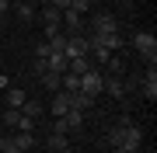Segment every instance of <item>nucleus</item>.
I'll return each instance as SVG.
<instances>
[{"instance_id": "obj_1", "label": "nucleus", "mask_w": 157, "mask_h": 153, "mask_svg": "<svg viewBox=\"0 0 157 153\" xmlns=\"http://www.w3.org/2000/svg\"><path fill=\"white\" fill-rule=\"evenodd\" d=\"M108 143H112L115 150H136L140 153L143 150V136H140V129H136V125H119L115 132H108Z\"/></svg>"}, {"instance_id": "obj_2", "label": "nucleus", "mask_w": 157, "mask_h": 153, "mask_svg": "<svg viewBox=\"0 0 157 153\" xmlns=\"http://www.w3.org/2000/svg\"><path fill=\"white\" fill-rule=\"evenodd\" d=\"M133 46L140 49V56L150 63V66L157 63V38H154V31H136L133 35Z\"/></svg>"}, {"instance_id": "obj_3", "label": "nucleus", "mask_w": 157, "mask_h": 153, "mask_svg": "<svg viewBox=\"0 0 157 153\" xmlns=\"http://www.w3.org/2000/svg\"><path fill=\"white\" fill-rule=\"evenodd\" d=\"M63 56H67V59L91 56V38H84V35H70V38H67V46H63Z\"/></svg>"}, {"instance_id": "obj_4", "label": "nucleus", "mask_w": 157, "mask_h": 153, "mask_svg": "<svg viewBox=\"0 0 157 153\" xmlns=\"http://www.w3.org/2000/svg\"><path fill=\"white\" fill-rule=\"evenodd\" d=\"M101 84H105V73H98V70H87V73H80V94L98 97V94H101Z\"/></svg>"}, {"instance_id": "obj_5", "label": "nucleus", "mask_w": 157, "mask_h": 153, "mask_svg": "<svg viewBox=\"0 0 157 153\" xmlns=\"http://www.w3.org/2000/svg\"><path fill=\"white\" fill-rule=\"evenodd\" d=\"M94 35H119V21L112 14H94Z\"/></svg>"}, {"instance_id": "obj_6", "label": "nucleus", "mask_w": 157, "mask_h": 153, "mask_svg": "<svg viewBox=\"0 0 157 153\" xmlns=\"http://www.w3.org/2000/svg\"><path fill=\"white\" fill-rule=\"evenodd\" d=\"M59 24H67V35H80V28H84V14H77V11H63V17H59Z\"/></svg>"}, {"instance_id": "obj_7", "label": "nucleus", "mask_w": 157, "mask_h": 153, "mask_svg": "<svg viewBox=\"0 0 157 153\" xmlns=\"http://www.w3.org/2000/svg\"><path fill=\"white\" fill-rule=\"evenodd\" d=\"M140 91H143V97H147V101H157V70H154V66L143 73V84H140Z\"/></svg>"}, {"instance_id": "obj_8", "label": "nucleus", "mask_w": 157, "mask_h": 153, "mask_svg": "<svg viewBox=\"0 0 157 153\" xmlns=\"http://www.w3.org/2000/svg\"><path fill=\"white\" fill-rule=\"evenodd\" d=\"M122 46V35H94L91 38V49H105V52H112Z\"/></svg>"}, {"instance_id": "obj_9", "label": "nucleus", "mask_w": 157, "mask_h": 153, "mask_svg": "<svg viewBox=\"0 0 157 153\" xmlns=\"http://www.w3.org/2000/svg\"><path fill=\"white\" fill-rule=\"evenodd\" d=\"M59 17H63V11H56V7H42V24H45V35L59 31Z\"/></svg>"}, {"instance_id": "obj_10", "label": "nucleus", "mask_w": 157, "mask_h": 153, "mask_svg": "<svg viewBox=\"0 0 157 153\" xmlns=\"http://www.w3.org/2000/svg\"><path fill=\"white\" fill-rule=\"evenodd\" d=\"M21 118H25V115L17 111V108H7V111L0 115V125H4V129H11V132H17V129H21Z\"/></svg>"}, {"instance_id": "obj_11", "label": "nucleus", "mask_w": 157, "mask_h": 153, "mask_svg": "<svg viewBox=\"0 0 157 153\" xmlns=\"http://www.w3.org/2000/svg\"><path fill=\"white\" fill-rule=\"evenodd\" d=\"M49 108H52V115H56V118H63V115L70 111V94H67V91H56V97H52Z\"/></svg>"}, {"instance_id": "obj_12", "label": "nucleus", "mask_w": 157, "mask_h": 153, "mask_svg": "<svg viewBox=\"0 0 157 153\" xmlns=\"http://www.w3.org/2000/svg\"><path fill=\"white\" fill-rule=\"evenodd\" d=\"M45 70L49 73H67V56L63 52H49L45 56Z\"/></svg>"}, {"instance_id": "obj_13", "label": "nucleus", "mask_w": 157, "mask_h": 153, "mask_svg": "<svg viewBox=\"0 0 157 153\" xmlns=\"http://www.w3.org/2000/svg\"><path fill=\"white\" fill-rule=\"evenodd\" d=\"M101 91H108L112 97H122V94H126V80H122V77H105Z\"/></svg>"}, {"instance_id": "obj_14", "label": "nucleus", "mask_w": 157, "mask_h": 153, "mask_svg": "<svg viewBox=\"0 0 157 153\" xmlns=\"http://www.w3.org/2000/svg\"><path fill=\"white\" fill-rule=\"evenodd\" d=\"M87 70H94L91 66V56H77V59H67V73H87Z\"/></svg>"}, {"instance_id": "obj_15", "label": "nucleus", "mask_w": 157, "mask_h": 153, "mask_svg": "<svg viewBox=\"0 0 157 153\" xmlns=\"http://www.w3.org/2000/svg\"><path fill=\"white\" fill-rule=\"evenodd\" d=\"M11 143H14L21 153H28V150L35 146V136H32V132H11Z\"/></svg>"}, {"instance_id": "obj_16", "label": "nucleus", "mask_w": 157, "mask_h": 153, "mask_svg": "<svg viewBox=\"0 0 157 153\" xmlns=\"http://www.w3.org/2000/svg\"><path fill=\"white\" fill-rule=\"evenodd\" d=\"M59 91L77 94V91H80V77H77V73H63V77H59Z\"/></svg>"}, {"instance_id": "obj_17", "label": "nucleus", "mask_w": 157, "mask_h": 153, "mask_svg": "<svg viewBox=\"0 0 157 153\" xmlns=\"http://www.w3.org/2000/svg\"><path fill=\"white\" fill-rule=\"evenodd\" d=\"M25 101H28V94L21 87H7V108H21Z\"/></svg>"}, {"instance_id": "obj_18", "label": "nucleus", "mask_w": 157, "mask_h": 153, "mask_svg": "<svg viewBox=\"0 0 157 153\" xmlns=\"http://www.w3.org/2000/svg\"><path fill=\"white\" fill-rule=\"evenodd\" d=\"M11 7H14V14L21 17V21H35V7H32V4H25V0H14Z\"/></svg>"}, {"instance_id": "obj_19", "label": "nucleus", "mask_w": 157, "mask_h": 153, "mask_svg": "<svg viewBox=\"0 0 157 153\" xmlns=\"http://www.w3.org/2000/svg\"><path fill=\"white\" fill-rule=\"evenodd\" d=\"M91 104H94V97H91V94H70V108H77V111H84V108H91Z\"/></svg>"}, {"instance_id": "obj_20", "label": "nucleus", "mask_w": 157, "mask_h": 153, "mask_svg": "<svg viewBox=\"0 0 157 153\" xmlns=\"http://www.w3.org/2000/svg\"><path fill=\"white\" fill-rule=\"evenodd\" d=\"M63 122H67V129H80V125H84V111H77V108H70V111L63 115Z\"/></svg>"}, {"instance_id": "obj_21", "label": "nucleus", "mask_w": 157, "mask_h": 153, "mask_svg": "<svg viewBox=\"0 0 157 153\" xmlns=\"http://www.w3.org/2000/svg\"><path fill=\"white\" fill-rule=\"evenodd\" d=\"M49 150H52V153H63V150H70L67 136H63V132H52V136H49Z\"/></svg>"}, {"instance_id": "obj_22", "label": "nucleus", "mask_w": 157, "mask_h": 153, "mask_svg": "<svg viewBox=\"0 0 157 153\" xmlns=\"http://www.w3.org/2000/svg\"><path fill=\"white\" fill-rule=\"evenodd\" d=\"M59 77H63V73H49V70H45V73H42V87L56 94V91H59Z\"/></svg>"}, {"instance_id": "obj_23", "label": "nucleus", "mask_w": 157, "mask_h": 153, "mask_svg": "<svg viewBox=\"0 0 157 153\" xmlns=\"http://www.w3.org/2000/svg\"><path fill=\"white\" fill-rule=\"evenodd\" d=\"M17 111H21V115H28V118H35V122H39V115H42V104H39V101H25L21 108H17Z\"/></svg>"}, {"instance_id": "obj_24", "label": "nucleus", "mask_w": 157, "mask_h": 153, "mask_svg": "<svg viewBox=\"0 0 157 153\" xmlns=\"http://www.w3.org/2000/svg\"><path fill=\"white\" fill-rule=\"evenodd\" d=\"M105 63H108V73H112V77H119V73H122V59H119V56H108Z\"/></svg>"}, {"instance_id": "obj_25", "label": "nucleus", "mask_w": 157, "mask_h": 153, "mask_svg": "<svg viewBox=\"0 0 157 153\" xmlns=\"http://www.w3.org/2000/svg\"><path fill=\"white\" fill-rule=\"evenodd\" d=\"M87 7H91V0H70V11H77V14H87Z\"/></svg>"}, {"instance_id": "obj_26", "label": "nucleus", "mask_w": 157, "mask_h": 153, "mask_svg": "<svg viewBox=\"0 0 157 153\" xmlns=\"http://www.w3.org/2000/svg\"><path fill=\"white\" fill-rule=\"evenodd\" d=\"M49 52H52V49H49V42H42V46L35 49V59H45V56H49Z\"/></svg>"}, {"instance_id": "obj_27", "label": "nucleus", "mask_w": 157, "mask_h": 153, "mask_svg": "<svg viewBox=\"0 0 157 153\" xmlns=\"http://www.w3.org/2000/svg\"><path fill=\"white\" fill-rule=\"evenodd\" d=\"M49 7H56V11H67V7H70V0H49Z\"/></svg>"}, {"instance_id": "obj_28", "label": "nucleus", "mask_w": 157, "mask_h": 153, "mask_svg": "<svg viewBox=\"0 0 157 153\" xmlns=\"http://www.w3.org/2000/svg\"><path fill=\"white\" fill-rule=\"evenodd\" d=\"M7 11H11V4H7V0H0V17H4Z\"/></svg>"}, {"instance_id": "obj_29", "label": "nucleus", "mask_w": 157, "mask_h": 153, "mask_svg": "<svg viewBox=\"0 0 157 153\" xmlns=\"http://www.w3.org/2000/svg\"><path fill=\"white\" fill-rule=\"evenodd\" d=\"M0 153H21V150H17L14 143H7V150H0Z\"/></svg>"}, {"instance_id": "obj_30", "label": "nucleus", "mask_w": 157, "mask_h": 153, "mask_svg": "<svg viewBox=\"0 0 157 153\" xmlns=\"http://www.w3.org/2000/svg\"><path fill=\"white\" fill-rule=\"evenodd\" d=\"M115 153H136V150H115Z\"/></svg>"}, {"instance_id": "obj_31", "label": "nucleus", "mask_w": 157, "mask_h": 153, "mask_svg": "<svg viewBox=\"0 0 157 153\" xmlns=\"http://www.w3.org/2000/svg\"><path fill=\"white\" fill-rule=\"evenodd\" d=\"M0 136H4V125H0Z\"/></svg>"}, {"instance_id": "obj_32", "label": "nucleus", "mask_w": 157, "mask_h": 153, "mask_svg": "<svg viewBox=\"0 0 157 153\" xmlns=\"http://www.w3.org/2000/svg\"><path fill=\"white\" fill-rule=\"evenodd\" d=\"M63 153H73V150H63Z\"/></svg>"}, {"instance_id": "obj_33", "label": "nucleus", "mask_w": 157, "mask_h": 153, "mask_svg": "<svg viewBox=\"0 0 157 153\" xmlns=\"http://www.w3.org/2000/svg\"><path fill=\"white\" fill-rule=\"evenodd\" d=\"M25 4H32V0H25Z\"/></svg>"}]
</instances>
